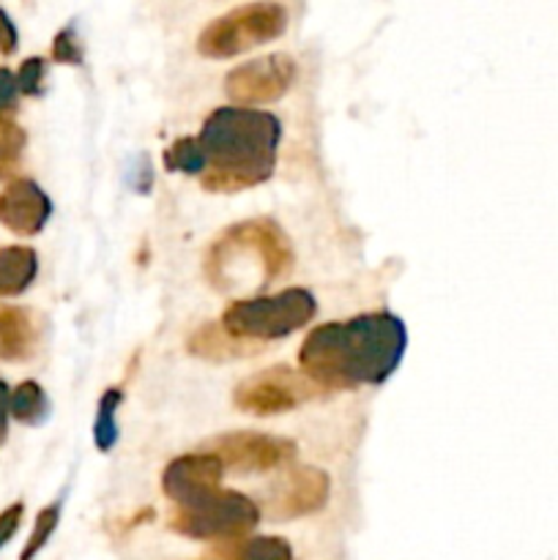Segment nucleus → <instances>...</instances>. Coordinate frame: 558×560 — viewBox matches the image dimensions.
<instances>
[{"mask_svg": "<svg viewBox=\"0 0 558 560\" xmlns=\"http://www.w3.org/2000/svg\"><path fill=\"white\" fill-rule=\"evenodd\" d=\"M16 44H20V33H16L14 22L5 14V9H0V55H14Z\"/></svg>", "mask_w": 558, "mask_h": 560, "instance_id": "a878e982", "label": "nucleus"}, {"mask_svg": "<svg viewBox=\"0 0 558 560\" xmlns=\"http://www.w3.org/2000/svg\"><path fill=\"white\" fill-rule=\"evenodd\" d=\"M60 525V503H49L47 509H42L36 517V525H33V534L31 539H27L25 550H22L20 560H33L38 556V552L44 550V545H47L49 539H53L55 528Z\"/></svg>", "mask_w": 558, "mask_h": 560, "instance_id": "412c9836", "label": "nucleus"}, {"mask_svg": "<svg viewBox=\"0 0 558 560\" xmlns=\"http://www.w3.org/2000/svg\"><path fill=\"white\" fill-rule=\"evenodd\" d=\"M124 402V392L120 388H107L98 399L96 421H93V443L102 454L113 452L115 443H118L120 427H118V408Z\"/></svg>", "mask_w": 558, "mask_h": 560, "instance_id": "a211bd4d", "label": "nucleus"}, {"mask_svg": "<svg viewBox=\"0 0 558 560\" xmlns=\"http://www.w3.org/2000/svg\"><path fill=\"white\" fill-rule=\"evenodd\" d=\"M53 58L58 60V63H71V66L82 63V42H80V36H77L74 25L63 27V31L55 36Z\"/></svg>", "mask_w": 558, "mask_h": 560, "instance_id": "5701e85b", "label": "nucleus"}, {"mask_svg": "<svg viewBox=\"0 0 558 560\" xmlns=\"http://www.w3.org/2000/svg\"><path fill=\"white\" fill-rule=\"evenodd\" d=\"M222 476L224 465L211 452L181 454V457L170 459L167 468H164L162 490L175 503V509H181L197 498L208 495V492L219 490Z\"/></svg>", "mask_w": 558, "mask_h": 560, "instance_id": "9b49d317", "label": "nucleus"}, {"mask_svg": "<svg viewBox=\"0 0 558 560\" xmlns=\"http://www.w3.org/2000/svg\"><path fill=\"white\" fill-rule=\"evenodd\" d=\"M27 135L16 120L0 118V180H9L20 173L22 153H25Z\"/></svg>", "mask_w": 558, "mask_h": 560, "instance_id": "6ab92c4d", "label": "nucleus"}, {"mask_svg": "<svg viewBox=\"0 0 558 560\" xmlns=\"http://www.w3.org/2000/svg\"><path fill=\"white\" fill-rule=\"evenodd\" d=\"M11 416L20 424L38 427L47 421L49 416V397L36 381H22L20 386L11 392Z\"/></svg>", "mask_w": 558, "mask_h": 560, "instance_id": "f3484780", "label": "nucleus"}, {"mask_svg": "<svg viewBox=\"0 0 558 560\" xmlns=\"http://www.w3.org/2000/svg\"><path fill=\"white\" fill-rule=\"evenodd\" d=\"M206 452L219 457L224 470H235V474H266V470H277L282 465H288L290 459H295L299 446L293 441H288V438L241 430L213 438L206 446Z\"/></svg>", "mask_w": 558, "mask_h": 560, "instance_id": "6e6552de", "label": "nucleus"}, {"mask_svg": "<svg viewBox=\"0 0 558 560\" xmlns=\"http://www.w3.org/2000/svg\"><path fill=\"white\" fill-rule=\"evenodd\" d=\"M9 419H11V388L5 381H0V446L9 438Z\"/></svg>", "mask_w": 558, "mask_h": 560, "instance_id": "bb28decb", "label": "nucleus"}, {"mask_svg": "<svg viewBox=\"0 0 558 560\" xmlns=\"http://www.w3.org/2000/svg\"><path fill=\"white\" fill-rule=\"evenodd\" d=\"M16 96H20L16 74H11L5 66H0V118H9L11 109L16 107Z\"/></svg>", "mask_w": 558, "mask_h": 560, "instance_id": "b1692460", "label": "nucleus"}, {"mask_svg": "<svg viewBox=\"0 0 558 560\" xmlns=\"http://www.w3.org/2000/svg\"><path fill=\"white\" fill-rule=\"evenodd\" d=\"M288 9L279 3H246L217 16L197 36V52L202 58H235L252 47L274 42L288 31Z\"/></svg>", "mask_w": 558, "mask_h": 560, "instance_id": "39448f33", "label": "nucleus"}, {"mask_svg": "<svg viewBox=\"0 0 558 560\" xmlns=\"http://www.w3.org/2000/svg\"><path fill=\"white\" fill-rule=\"evenodd\" d=\"M38 273V255L31 246H0V299L25 293Z\"/></svg>", "mask_w": 558, "mask_h": 560, "instance_id": "4468645a", "label": "nucleus"}, {"mask_svg": "<svg viewBox=\"0 0 558 560\" xmlns=\"http://www.w3.org/2000/svg\"><path fill=\"white\" fill-rule=\"evenodd\" d=\"M44 74H47V60L44 58H27L22 60L20 74H16V85L25 96H38L44 91Z\"/></svg>", "mask_w": 558, "mask_h": 560, "instance_id": "4be33fe9", "label": "nucleus"}, {"mask_svg": "<svg viewBox=\"0 0 558 560\" xmlns=\"http://www.w3.org/2000/svg\"><path fill=\"white\" fill-rule=\"evenodd\" d=\"M408 328L392 312L323 323L301 342V372L321 392L381 386L403 364Z\"/></svg>", "mask_w": 558, "mask_h": 560, "instance_id": "f257e3e1", "label": "nucleus"}, {"mask_svg": "<svg viewBox=\"0 0 558 560\" xmlns=\"http://www.w3.org/2000/svg\"><path fill=\"white\" fill-rule=\"evenodd\" d=\"M293 246L271 219H246L224 230L206 255V273L217 290L268 288L293 271Z\"/></svg>", "mask_w": 558, "mask_h": 560, "instance_id": "7ed1b4c3", "label": "nucleus"}, {"mask_svg": "<svg viewBox=\"0 0 558 560\" xmlns=\"http://www.w3.org/2000/svg\"><path fill=\"white\" fill-rule=\"evenodd\" d=\"M295 82V60L284 52L263 55L257 60L235 66L224 80V93L235 107L246 104H268L282 98Z\"/></svg>", "mask_w": 558, "mask_h": 560, "instance_id": "1a4fd4ad", "label": "nucleus"}, {"mask_svg": "<svg viewBox=\"0 0 558 560\" xmlns=\"http://www.w3.org/2000/svg\"><path fill=\"white\" fill-rule=\"evenodd\" d=\"M197 142L208 162L200 178L208 191L252 189L274 175L282 124L266 109L230 104L202 120Z\"/></svg>", "mask_w": 558, "mask_h": 560, "instance_id": "f03ea898", "label": "nucleus"}, {"mask_svg": "<svg viewBox=\"0 0 558 560\" xmlns=\"http://www.w3.org/2000/svg\"><path fill=\"white\" fill-rule=\"evenodd\" d=\"M22 514H25V506H22V503H11L5 512H0V550H3V547L16 536V530H20V523H22Z\"/></svg>", "mask_w": 558, "mask_h": 560, "instance_id": "393cba45", "label": "nucleus"}, {"mask_svg": "<svg viewBox=\"0 0 558 560\" xmlns=\"http://www.w3.org/2000/svg\"><path fill=\"white\" fill-rule=\"evenodd\" d=\"M189 353L200 355V359L224 361V359H244L252 353V342L235 339L222 328V323H208V326L197 328L189 339Z\"/></svg>", "mask_w": 558, "mask_h": 560, "instance_id": "2eb2a0df", "label": "nucleus"}, {"mask_svg": "<svg viewBox=\"0 0 558 560\" xmlns=\"http://www.w3.org/2000/svg\"><path fill=\"white\" fill-rule=\"evenodd\" d=\"M317 394H321V388L304 372L279 364L241 381L233 392V405L252 416H277L301 408L304 402L315 399Z\"/></svg>", "mask_w": 558, "mask_h": 560, "instance_id": "0eeeda50", "label": "nucleus"}, {"mask_svg": "<svg viewBox=\"0 0 558 560\" xmlns=\"http://www.w3.org/2000/svg\"><path fill=\"white\" fill-rule=\"evenodd\" d=\"M53 217V200L31 178H14L0 191V224L14 235L31 238L47 228Z\"/></svg>", "mask_w": 558, "mask_h": 560, "instance_id": "f8f14e48", "label": "nucleus"}, {"mask_svg": "<svg viewBox=\"0 0 558 560\" xmlns=\"http://www.w3.org/2000/svg\"><path fill=\"white\" fill-rule=\"evenodd\" d=\"M317 299L306 288L239 299L224 310L222 328L244 342H274L304 328L315 317Z\"/></svg>", "mask_w": 558, "mask_h": 560, "instance_id": "20e7f679", "label": "nucleus"}, {"mask_svg": "<svg viewBox=\"0 0 558 560\" xmlns=\"http://www.w3.org/2000/svg\"><path fill=\"white\" fill-rule=\"evenodd\" d=\"M217 560H293V547L282 536L235 539L211 552Z\"/></svg>", "mask_w": 558, "mask_h": 560, "instance_id": "dca6fc26", "label": "nucleus"}, {"mask_svg": "<svg viewBox=\"0 0 558 560\" xmlns=\"http://www.w3.org/2000/svg\"><path fill=\"white\" fill-rule=\"evenodd\" d=\"M328 495H332V479L326 470L301 465L271 487L266 506L274 520H295L321 512L328 503Z\"/></svg>", "mask_w": 558, "mask_h": 560, "instance_id": "9d476101", "label": "nucleus"}, {"mask_svg": "<svg viewBox=\"0 0 558 560\" xmlns=\"http://www.w3.org/2000/svg\"><path fill=\"white\" fill-rule=\"evenodd\" d=\"M38 342L36 320L22 306H0V361L31 359Z\"/></svg>", "mask_w": 558, "mask_h": 560, "instance_id": "ddd939ff", "label": "nucleus"}, {"mask_svg": "<svg viewBox=\"0 0 558 560\" xmlns=\"http://www.w3.org/2000/svg\"><path fill=\"white\" fill-rule=\"evenodd\" d=\"M260 523V506L244 492L219 490L175 509L170 528L186 539L197 541H235L244 539Z\"/></svg>", "mask_w": 558, "mask_h": 560, "instance_id": "423d86ee", "label": "nucleus"}, {"mask_svg": "<svg viewBox=\"0 0 558 560\" xmlns=\"http://www.w3.org/2000/svg\"><path fill=\"white\" fill-rule=\"evenodd\" d=\"M164 167L170 173H186V175H200L208 170L206 153H202L197 137H178L173 145L164 153Z\"/></svg>", "mask_w": 558, "mask_h": 560, "instance_id": "aec40b11", "label": "nucleus"}]
</instances>
